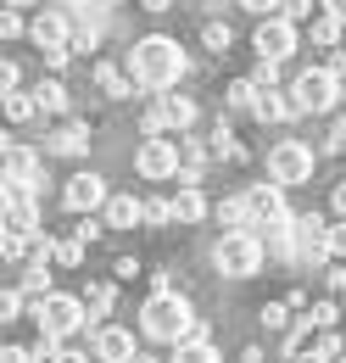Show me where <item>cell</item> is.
<instances>
[{"label":"cell","mask_w":346,"mask_h":363,"mask_svg":"<svg viewBox=\"0 0 346 363\" xmlns=\"http://www.w3.org/2000/svg\"><path fill=\"white\" fill-rule=\"evenodd\" d=\"M140 330L151 341H207V318H196V308L179 296V291H151L145 308H140Z\"/></svg>","instance_id":"6da1fadb"},{"label":"cell","mask_w":346,"mask_h":363,"mask_svg":"<svg viewBox=\"0 0 346 363\" xmlns=\"http://www.w3.org/2000/svg\"><path fill=\"white\" fill-rule=\"evenodd\" d=\"M123 73H129L140 90H173V84L184 79V50H179V40H168V34H145V40H134Z\"/></svg>","instance_id":"7a4b0ae2"},{"label":"cell","mask_w":346,"mask_h":363,"mask_svg":"<svg viewBox=\"0 0 346 363\" xmlns=\"http://www.w3.org/2000/svg\"><path fill=\"white\" fill-rule=\"evenodd\" d=\"M34 324H40V335L50 341H67V335H79L89 318H84V302L79 296H67V291H50L34 302Z\"/></svg>","instance_id":"3957f363"},{"label":"cell","mask_w":346,"mask_h":363,"mask_svg":"<svg viewBox=\"0 0 346 363\" xmlns=\"http://www.w3.org/2000/svg\"><path fill=\"white\" fill-rule=\"evenodd\" d=\"M313 168H318V151H313L307 140H279V145L268 151V179L279 184V190L307 184V179H313Z\"/></svg>","instance_id":"277c9868"},{"label":"cell","mask_w":346,"mask_h":363,"mask_svg":"<svg viewBox=\"0 0 346 363\" xmlns=\"http://www.w3.org/2000/svg\"><path fill=\"white\" fill-rule=\"evenodd\" d=\"M213 263H218V274H229V279H252V274L262 269L257 235H252V229H246V235H223L213 246Z\"/></svg>","instance_id":"5b68a950"},{"label":"cell","mask_w":346,"mask_h":363,"mask_svg":"<svg viewBox=\"0 0 346 363\" xmlns=\"http://www.w3.org/2000/svg\"><path fill=\"white\" fill-rule=\"evenodd\" d=\"M291 101H296V112H330L341 101V90H335V79L324 67H307V73H296V84H291Z\"/></svg>","instance_id":"8992f818"},{"label":"cell","mask_w":346,"mask_h":363,"mask_svg":"<svg viewBox=\"0 0 346 363\" xmlns=\"http://www.w3.org/2000/svg\"><path fill=\"white\" fill-rule=\"evenodd\" d=\"M296 23H285V17H262L257 34H252V45H257V62H285L291 50H296Z\"/></svg>","instance_id":"52a82bcc"},{"label":"cell","mask_w":346,"mask_h":363,"mask_svg":"<svg viewBox=\"0 0 346 363\" xmlns=\"http://www.w3.org/2000/svg\"><path fill=\"white\" fill-rule=\"evenodd\" d=\"M291 240H296V263H324L330 257V224L318 213H307L291 224Z\"/></svg>","instance_id":"ba28073f"},{"label":"cell","mask_w":346,"mask_h":363,"mask_svg":"<svg viewBox=\"0 0 346 363\" xmlns=\"http://www.w3.org/2000/svg\"><path fill=\"white\" fill-rule=\"evenodd\" d=\"M106 179L101 174H73V179L62 184V207L67 213H95V207H106Z\"/></svg>","instance_id":"9c48e42d"},{"label":"cell","mask_w":346,"mask_h":363,"mask_svg":"<svg viewBox=\"0 0 346 363\" xmlns=\"http://www.w3.org/2000/svg\"><path fill=\"white\" fill-rule=\"evenodd\" d=\"M134 168H140L145 179H173V174H179V140H145V145L134 151Z\"/></svg>","instance_id":"30bf717a"},{"label":"cell","mask_w":346,"mask_h":363,"mask_svg":"<svg viewBox=\"0 0 346 363\" xmlns=\"http://www.w3.org/2000/svg\"><path fill=\"white\" fill-rule=\"evenodd\" d=\"M246 213H252V229L291 218V213H285V190H279L274 179H268V184H252V190H246Z\"/></svg>","instance_id":"8fae6325"},{"label":"cell","mask_w":346,"mask_h":363,"mask_svg":"<svg viewBox=\"0 0 346 363\" xmlns=\"http://www.w3.org/2000/svg\"><path fill=\"white\" fill-rule=\"evenodd\" d=\"M0 229H6V235H34V229H40V201H34V196H6Z\"/></svg>","instance_id":"7c38bea8"},{"label":"cell","mask_w":346,"mask_h":363,"mask_svg":"<svg viewBox=\"0 0 346 363\" xmlns=\"http://www.w3.org/2000/svg\"><path fill=\"white\" fill-rule=\"evenodd\" d=\"M28 34H34V45H40V50H67V40H73V28H67L62 11H40V17L28 23Z\"/></svg>","instance_id":"4fadbf2b"},{"label":"cell","mask_w":346,"mask_h":363,"mask_svg":"<svg viewBox=\"0 0 346 363\" xmlns=\"http://www.w3.org/2000/svg\"><path fill=\"white\" fill-rule=\"evenodd\" d=\"M252 118L257 123H285V118H302V112H296L291 90H257L252 95Z\"/></svg>","instance_id":"5bb4252c"},{"label":"cell","mask_w":346,"mask_h":363,"mask_svg":"<svg viewBox=\"0 0 346 363\" xmlns=\"http://www.w3.org/2000/svg\"><path fill=\"white\" fill-rule=\"evenodd\" d=\"M95 358L101 363H134V335L118 330V324H106V330L95 335Z\"/></svg>","instance_id":"9a60e30c"},{"label":"cell","mask_w":346,"mask_h":363,"mask_svg":"<svg viewBox=\"0 0 346 363\" xmlns=\"http://www.w3.org/2000/svg\"><path fill=\"white\" fill-rule=\"evenodd\" d=\"M45 151H50V157H84L89 151V123H62Z\"/></svg>","instance_id":"2e32d148"},{"label":"cell","mask_w":346,"mask_h":363,"mask_svg":"<svg viewBox=\"0 0 346 363\" xmlns=\"http://www.w3.org/2000/svg\"><path fill=\"white\" fill-rule=\"evenodd\" d=\"M157 112H162V123L179 129V135L196 123V101H190V95H162V101H157Z\"/></svg>","instance_id":"e0dca14e"},{"label":"cell","mask_w":346,"mask_h":363,"mask_svg":"<svg viewBox=\"0 0 346 363\" xmlns=\"http://www.w3.org/2000/svg\"><path fill=\"white\" fill-rule=\"evenodd\" d=\"M168 213L179 224H201V218H207V196H201V190H179L168 201Z\"/></svg>","instance_id":"ac0fdd59"},{"label":"cell","mask_w":346,"mask_h":363,"mask_svg":"<svg viewBox=\"0 0 346 363\" xmlns=\"http://www.w3.org/2000/svg\"><path fill=\"white\" fill-rule=\"evenodd\" d=\"M101 213H106V229H134L140 224V201H134V196H106Z\"/></svg>","instance_id":"d6986e66"},{"label":"cell","mask_w":346,"mask_h":363,"mask_svg":"<svg viewBox=\"0 0 346 363\" xmlns=\"http://www.w3.org/2000/svg\"><path fill=\"white\" fill-rule=\"evenodd\" d=\"M218 224L229 229V235H246V229H252V213H246V196H229V201H218Z\"/></svg>","instance_id":"ffe728a7"},{"label":"cell","mask_w":346,"mask_h":363,"mask_svg":"<svg viewBox=\"0 0 346 363\" xmlns=\"http://www.w3.org/2000/svg\"><path fill=\"white\" fill-rule=\"evenodd\" d=\"M95 90L112 95V101H123V95H134V79L123 67H95Z\"/></svg>","instance_id":"44dd1931"},{"label":"cell","mask_w":346,"mask_h":363,"mask_svg":"<svg viewBox=\"0 0 346 363\" xmlns=\"http://www.w3.org/2000/svg\"><path fill=\"white\" fill-rule=\"evenodd\" d=\"M207 151H213L218 162H240V157H246V151H240V140H235V129H229V123H218V129H213V145H207Z\"/></svg>","instance_id":"7402d4cb"},{"label":"cell","mask_w":346,"mask_h":363,"mask_svg":"<svg viewBox=\"0 0 346 363\" xmlns=\"http://www.w3.org/2000/svg\"><path fill=\"white\" fill-rule=\"evenodd\" d=\"M34 106L40 112H67V84L62 79H45L40 90H34Z\"/></svg>","instance_id":"603a6c76"},{"label":"cell","mask_w":346,"mask_h":363,"mask_svg":"<svg viewBox=\"0 0 346 363\" xmlns=\"http://www.w3.org/2000/svg\"><path fill=\"white\" fill-rule=\"evenodd\" d=\"M17 291H23L28 302L50 296V269H45V263H28V269H23V285H17Z\"/></svg>","instance_id":"cb8c5ba5"},{"label":"cell","mask_w":346,"mask_h":363,"mask_svg":"<svg viewBox=\"0 0 346 363\" xmlns=\"http://www.w3.org/2000/svg\"><path fill=\"white\" fill-rule=\"evenodd\" d=\"M173 363H223L213 341H179L173 347Z\"/></svg>","instance_id":"d4e9b609"},{"label":"cell","mask_w":346,"mask_h":363,"mask_svg":"<svg viewBox=\"0 0 346 363\" xmlns=\"http://www.w3.org/2000/svg\"><path fill=\"white\" fill-rule=\"evenodd\" d=\"M0 106H6V118L11 123H28L40 106H34V90H11V95H0Z\"/></svg>","instance_id":"484cf974"},{"label":"cell","mask_w":346,"mask_h":363,"mask_svg":"<svg viewBox=\"0 0 346 363\" xmlns=\"http://www.w3.org/2000/svg\"><path fill=\"white\" fill-rule=\"evenodd\" d=\"M50 263L79 269V263H84V240H79V235H73V240H50Z\"/></svg>","instance_id":"4316f807"},{"label":"cell","mask_w":346,"mask_h":363,"mask_svg":"<svg viewBox=\"0 0 346 363\" xmlns=\"http://www.w3.org/2000/svg\"><path fill=\"white\" fill-rule=\"evenodd\" d=\"M252 95H257L252 79H235V84L223 90V106H229V112H252Z\"/></svg>","instance_id":"83f0119b"},{"label":"cell","mask_w":346,"mask_h":363,"mask_svg":"<svg viewBox=\"0 0 346 363\" xmlns=\"http://www.w3.org/2000/svg\"><path fill=\"white\" fill-rule=\"evenodd\" d=\"M79 302H84V318H89V313H95V318H101V313H112V285H89Z\"/></svg>","instance_id":"f1b7e54d"},{"label":"cell","mask_w":346,"mask_h":363,"mask_svg":"<svg viewBox=\"0 0 346 363\" xmlns=\"http://www.w3.org/2000/svg\"><path fill=\"white\" fill-rule=\"evenodd\" d=\"M201 45H207V50H218V56H223V50L235 45V28H229V23H207V28H201Z\"/></svg>","instance_id":"f546056e"},{"label":"cell","mask_w":346,"mask_h":363,"mask_svg":"<svg viewBox=\"0 0 346 363\" xmlns=\"http://www.w3.org/2000/svg\"><path fill=\"white\" fill-rule=\"evenodd\" d=\"M307 28H313V45H324V50L341 40V23H335V17H324V11H318V17L307 23Z\"/></svg>","instance_id":"4dcf8cb0"},{"label":"cell","mask_w":346,"mask_h":363,"mask_svg":"<svg viewBox=\"0 0 346 363\" xmlns=\"http://www.w3.org/2000/svg\"><path fill=\"white\" fill-rule=\"evenodd\" d=\"M274 17H285V23H313L318 17V6L313 0H279V11Z\"/></svg>","instance_id":"1f68e13d"},{"label":"cell","mask_w":346,"mask_h":363,"mask_svg":"<svg viewBox=\"0 0 346 363\" xmlns=\"http://www.w3.org/2000/svg\"><path fill=\"white\" fill-rule=\"evenodd\" d=\"M307 324H313V330H335V324H341V308H335V302H313V308H307Z\"/></svg>","instance_id":"d6a6232c"},{"label":"cell","mask_w":346,"mask_h":363,"mask_svg":"<svg viewBox=\"0 0 346 363\" xmlns=\"http://www.w3.org/2000/svg\"><path fill=\"white\" fill-rule=\"evenodd\" d=\"M313 352H318L324 363H341L346 358V341L335 335V330H318V347H313Z\"/></svg>","instance_id":"836d02e7"},{"label":"cell","mask_w":346,"mask_h":363,"mask_svg":"<svg viewBox=\"0 0 346 363\" xmlns=\"http://www.w3.org/2000/svg\"><path fill=\"white\" fill-rule=\"evenodd\" d=\"M23 308H28V296H23V291H0V324L23 318Z\"/></svg>","instance_id":"e575fe53"},{"label":"cell","mask_w":346,"mask_h":363,"mask_svg":"<svg viewBox=\"0 0 346 363\" xmlns=\"http://www.w3.org/2000/svg\"><path fill=\"white\" fill-rule=\"evenodd\" d=\"M0 257L23 263V257H28V235H6V229H0Z\"/></svg>","instance_id":"d590c367"},{"label":"cell","mask_w":346,"mask_h":363,"mask_svg":"<svg viewBox=\"0 0 346 363\" xmlns=\"http://www.w3.org/2000/svg\"><path fill=\"white\" fill-rule=\"evenodd\" d=\"M140 224H173L168 201H140Z\"/></svg>","instance_id":"8d00e7d4"},{"label":"cell","mask_w":346,"mask_h":363,"mask_svg":"<svg viewBox=\"0 0 346 363\" xmlns=\"http://www.w3.org/2000/svg\"><path fill=\"white\" fill-rule=\"evenodd\" d=\"M262 324H268V330H285V324H291V308H285V302H268V308H262Z\"/></svg>","instance_id":"74e56055"},{"label":"cell","mask_w":346,"mask_h":363,"mask_svg":"<svg viewBox=\"0 0 346 363\" xmlns=\"http://www.w3.org/2000/svg\"><path fill=\"white\" fill-rule=\"evenodd\" d=\"M23 28H28V23H23L17 11H6V6H0V40H17Z\"/></svg>","instance_id":"f35d334b"},{"label":"cell","mask_w":346,"mask_h":363,"mask_svg":"<svg viewBox=\"0 0 346 363\" xmlns=\"http://www.w3.org/2000/svg\"><path fill=\"white\" fill-rule=\"evenodd\" d=\"M274 79H279V62H257V73H252V84H257V90H274Z\"/></svg>","instance_id":"ab89813d"},{"label":"cell","mask_w":346,"mask_h":363,"mask_svg":"<svg viewBox=\"0 0 346 363\" xmlns=\"http://www.w3.org/2000/svg\"><path fill=\"white\" fill-rule=\"evenodd\" d=\"M11 90H17V62L0 56V95H11Z\"/></svg>","instance_id":"60d3db41"},{"label":"cell","mask_w":346,"mask_h":363,"mask_svg":"<svg viewBox=\"0 0 346 363\" xmlns=\"http://www.w3.org/2000/svg\"><path fill=\"white\" fill-rule=\"evenodd\" d=\"M330 257H346V218L330 229Z\"/></svg>","instance_id":"b9f144b4"},{"label":"cell","mask_w":346,"mask_h":363,"mask_svg":"<svg viewBox=\"0 0 346 363\" xmlns=\"http://www.w3.org/2000/svg\"><path fill=\"white\" fill-rule=\"evenodd\" d=\"M240 6H246V11H257V17H274V11H279V0H240Z\"/></svg>","instance_id":"7bdbcfd3"},{"label":"cell","mask_w":346,"mask_h":363,"mask_svg":"<svg viewBox=\"0 0 346 363\" xmlns=\"http://www.w3.org/2000/svg\"><path fill=\"white\" fill-rule=\"evenodd\" d=\"M0 363H34V358H28V347H0Z\"/></svg>","instance_id":"ee69618b"},{"label":"cell","mask_w":346,"mask_h":363,"mask_svg":"<svg viewBox=\"0 0 346 363\" xmlns=\"http://www.w3.org/2000/svg\"><path fill=\"white\" fill-rule=\"evenodd\" d=\"M330 151H341V157H346V118L335 123V129H330Z\"/></svg>","instance_id":"f6af8a7d"},{"label":"cell","mask_w":346,"mask_h":363,"mask_svg":"<svg viewBox=\"0 0 346 363\" xmlns=\"http://www.w3.org/2000/svg\"><path fill=\"white\" fill-rule=\"evenodd\" d=\"M324 17H335V23L346 28V0H324Z\"/></svg>","instance_id":"bcb514c9"},{"label":"cell","mask_w":346,"mask_h":363,"mask_svg":"<svg viewBox=\"0 0 346 363\" xmlns=\"http://www.w3.org/2000/svg\"><path fill=\"white\" fill-rule=\"evenodd\" d=\"M330 207H335V213H341V218H346V179L335 184V190H330Z\"/></svg>","instance_id":"7dc6e473"},{"label":"cell","mask_w":346,"mask_h":363,"mask_svg":"<svg viewBox=\"0 0 346 363\" xmlns=\"http://www.w3.org/2000/svg\"><path fill=\"white\" fill-rule=\"evenodd\" d=\"M112 274H118V279H134V274H140V263H134V257H118V269H112Z\"/></svg>","instance_id":"c3c4849f"},{"label":"cell","mask_w":346,"mask_h":363,"mask_svg":"<svg viewBox=\"0 0 346 363\" xmlns=\"http://www.w3.org/2000/svg\"><path fill=\"white\" fill-rule=\"evenodd\" d=\"M324 279H330V291H346V269H330Z\"/></svg>","instance_id":"681fc988"},{"label":"cell","mask_w":346,"mask_h":363,"mask_svg":"<svg viewBox=\"0 0 346 363\" xmlns=\"http://www.w3.org/2000/svg\"><path fill=\"white\" fill-rule=\"evenodd\" d=\"M173 0H140V11H168Z\"/></svg>","instance_id":"f907efd6"},{"label":"cell","mask_w":346,"mask_h":363,"mask_svg":"<svg viewBox=\"0 0 346 363\" xmlns=\"http://www.w3.org/2000/svg\"><path fill=\"white\" fill-rule=\"evenodd\" d=\"M291 363H324V358H318V352H296Z\"/></svg>","instance_id":"816d5d0a"},{"label":"cell","mask_w":346,"mask_h":363,"mask_svg":"<svg viewBox=\"0 0 346 363\" xmlns=\"http://www.w3.org/2000/svg\"><path fill=\"white\" fill-rule=\"evenodd\" d=\"M0 6H6V11H17V6H40V0H0Z\"/></svg>","instance_id":"f5cc1de1"},{"label":"cell","mask_w":346,"mask_h":363,"mask_svg":"<svg viewBox=\"0 0 346 363\" xmlns=\"http://www.w3.org/2000/svg\"><path fill=\"white\" fill-rule=\"evenodd\" d=\"M134 363H162V358H151V352H134Z\"/></svg>","instance_id":"db71d44e"},{"label":"cell","mask_w":346,"mask_h":363,"mask_svg":"<svg viewBox=\"0 0 346 363\" xmlns=\"http://www.w3.org/2000/svg\"><path fill=\"white\" fill-rule=\"evenodd\" d=\"M341 363H346V358H341Z\"/></svg>","instance_id":"11a10c76"}]
</instances>
